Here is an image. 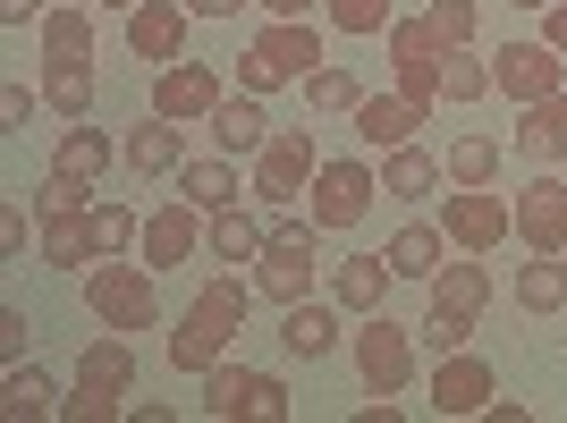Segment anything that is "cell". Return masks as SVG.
Here are the masks:
<instances>
[{
  "label": "cell",
  "mask_w": 567,
  "mask_h": 423,
  "mask_svg": "<svg viewBox=\"0 0 567 423\" xmlns=\"http://www.w3.org/2000/svg\"><path fill=\"white\" fill-rule=\"evenodd\" d=\"M246 306H255V280H237V271H220V280H204L187 297V313L169 322V373L204 381L220 364V355L237 348V330H246Z\"/></svg>",
  "instance_id": "1"
},
{
  "label": "cell",
  "mask_w": 567,
  "mask_h": 423,
  "mask_svg": "<svg viewBox=\"0 0 567 423\" xmlns=\"http://www.w3.org/2000/svg\"><path fill=\"white\" fill-rule=\"evenodd\" d=\"M313 69H322V25H313V18H262L255 43L237 51V85H246V94L306 85Z\"/></svg>",
  "instance_id": "2"
},
{
  "label": "cell",
  "mask_w": 567,
  "mask_h": 423,
  "mask_svg": "<svg viewBox=\"0 0 567 423\" xmlns=\"http://www.w3.org/2000/svg\"><path fill=\"white\" fill-rule=\"evenodd\" d=\"M85 313L102 330H162V288H153V262H127V255H102L85 271Z\"/></svg>",
  "instance_id": "3"
},
{
  "label": "cell",
  "mask_w": 567,
  "mask_h": 423,
  "mask_svg": "<svg viewBox=\"0 0 567 423\" xmlns=\"http://www.w3.org/2000/svg\"><path fill=\"white\" fill-rule=\"evenodd\" d=\"M373 195H381L373 153H348V162H331V153H322V169H313V187H306V212L322 220V237H339V229H364Z\"/></svg>",
  "instance_id": "4"
},
{
  "label": "cell",
  "mask_w": 567,
  "mask_h": 423,
  "mask_svg": "<svg viewBox=\"0 0 567 423\" xmlns=\"http://www.w3.org/2000/svg\"><path fill=\"white\" fill-rule=\"evenodd\" d=\"M348 355H355V381H364V399H399L406 381H415V330L390 322V306L355 322Z\"/></svg>",
  "instance_id": "5"
},
{
  "label": "cell",
  "mask_w": 567,
  "mask_h": 423,
  "mask_svg": "<svg viewBox=\"0 0 567 423\" xmlns=\"http://www.w3.org/2000/svg\"><path fill=\"white\" fill-rule=\"evenodd\" d=\"M313 169H322V144H313V127H271V144L255 153V204H262V212L297 204V195L313 187Z\"/></svg>",
  "instance_id": "6"
},
{
  "label": "cell",
  "mask_w": 567,
  "mask_h": 423,
  "mask_svg": "<svg viewBox=\"0 0 567 423\" xmlns=\"http://www.w3.org/2000/svg\"><path fill=\"white\" fill-rule=\"evenodd\" d=\"M499 399V373L483 364L474 348H457V355H432V381H424V406L441 423H474L483 406Z\"/></svg>",
  "instance_id": "7"
},
{
  "label": "cell",
  "mask_w": 567,
  "mask_h": 423,
  "mask_svg": "<svg viewBox=\"0 0 567 423\" xmlns=\"http://www.w3.org/2000/svg\"><path fill=\"white\" fill-rule=\"evenodd\" d=\"M441 229H450L457 255H499L508 229H517V204L492 187H457V195H441Z\"/></svg>",
  "instance_id": "8"
},
{
  "label": "cell",
  "mask_w": 567,
  "mask_h": 423,
  "mask_svg": "<svg viewBox=\"0 0 567 423\" xmlns=\"http://www.w3.org/2000/svg\"><path fill=\"white\" fill-rule=\"evenodd\" d=\"M492 85L525 111V102H543V94H559V85H567V51L543 43V34H525V43L492 51Z\"/></svg>",
  "instance_id": "9"
},
{
  "label": "cell",
  "mask_w": 567,
  "mask_h": 423,
  "mask_svg": "<svg viewBox=\"0 0 567 423\" xmlns=\"http://www.w3.org/2000/svg\"><path fill=\"white\" fill-rule=\"evenodd\" d=\"M390 69H399V94H415V102H441V60H450V43L432 34V9L424 18H399L390 34Z\"/></svg>",
  "instance_id": "10"
},
{
  "label": "cell",
  "mask_w": 567,
  "mask_h": 423,
  "mask_svg": "<svg viewBox=\"0 0 567 423\" xmlns=\"http://www.w3.org/2000/svg\"><path fill=\"white\" fill-rule=\"evenodd\" d=\"M220 94H229V85H220V69L213 60H169V69H153V111L162 118H178V127H195V118H213L220 111Z\"/></svg>",
  "instance_id": "11"
},
{
  "label": "cell",
  "mask_w": 567,
  "mask_h": 423,
  "mask_svg": "<svg viewBox=\"0 0 567 423\" xmlns=\"http://www.w3.org/2000/svg\"><path fill=\"white\" fill-rule=\"evenodd\" d=\"M187 34H195V9H187V0H136V9H127V51H136L144 69L187 60Z\"/></svg>",
  "instance_id": "12"
},
{
  "label": "cell",
  "mask_w": 567,
  "mask_h": 423,
  "mask_svg": "<svg viewBox=\"0 0 567 423\" xmlns=\"http://www.w3.org/2000/svg\"><path fill=\"white\" fill-rule=\"evenodd\" d=\"M204 237H213V212L178 195V204L144 212V246H136V255L153 262V271H178V262H187V255H204Z\"/></svg>",
  "instance_id": "13"
},
{
  "label": "cell",
  "mask_w": 567,
  "mask_h": 423,
  "mask_svg": "<svg viewBox=\"0 0 567 423\" xmlns=\"http://www.w3.org/2000/svg\"><path fill=\"white\" fill-rule=\"evenodd\" d=\"M508 204H517V237L534 246V255H567V178L543 169V178H525Z\"/></svg>",
  "instance_id": "14"
},
{
  "label": "cell",
  "mask_w": 567,
  "mask_h": 423,
  "mask_svg": "<svg viewBox=\"0 0 567 423\" xmlns=\"http://www.w3.org/2000/svg\"><path fill=\"white\" fill-rule=\"evenodd\" d=\"M424 111L432 102H415V94H364L355 102V144H364V153H399V144H415Z\"/></svg>",
  "instance_id": "15"
},
{
  "label": "cell",
  "mask_w": 567,
  "mask_h": 423,
  "mask_svg": "<svg viewBox=\"0 0 567 423\" xmlns=\"http://www.w3.org/2000/svg\"><path fill=\"white\" fill-rule=\"evenodd\" d=\"M118 162L136 169V178H178V169H187V127L153 111L144 127H127V144H118Z\"/></svg>",
  "instance_id": "16"
},
{
  "label": "cell",
  "mask_w": 567,
  "mask_h": 423,
  "mask_svg": "<svg viewBox=\"0 0 567 423\" xmlns=\"http://www.w3.org/2000/svg\"><path fill=\"white\" fill-rule=\"evenodd\" d=\"M390 288H399L390 255H339V271H331V306L364 322V313H381V306H390Z\"/></svg>",
  "instance_id": "17"
},
{
  "label": "cell",
  "mask_w": 567,
  "mask_h": 423,
  "mask_svg": "<svg viewBox=\"0 0 567 423\" xmlns=\"http://www.w3.org/2000/svg\"><path fill=\"white\" fill-rule=\"evenodd\" d=\"M204 127H213V144H220V153H237V162H255L262 144H271V111H262V94H246V85L220 94V111L204 118Z\"/></svg>",
  "instance_id": "18"
},
{
  "label": "cell",
  "mask_w": 567,
  "mask_h": 423,
  "mask_svg": "<svg viewBox=\"0 0 567 423\" xmlns=\"http://www.w3.org/2000/svg\"><path fill=\"white\" fill-rule=\"evenodd\" d=\"M508 144H517L534 169H559L567 162V85L543 94V102H525V118H517V136H508Z\"/></svg>",
  "instance_id": "19"
},
{
  "label": "cell",
  "mask_w": 567,
  "mask_h": 423,
  "mask_svg": "<svg viewBox=\"0 0 567 423\" xmlns=\"http://www.w3.org/2000/svg\"><path fill=\"white\" fill-rule=\"evenodd\" d=\"M43 262L51 271H94L102 262V229H94V212H60V220H43Z\"/></svg>",
  "instance_id": "20"
},
{
  "label": "cell",
  "mask_w": 567,
  "mask_h": 423,
  "mask_svg": "<svg viewBox=\"0 0 567 423\" xmlns=\"http://www.w3.org/2000/svg\"><path fill=\"white\" fill-rule=\"evenodd\" d=\"M424 288H432V306H450V313H474V322L492 313V271H483V255H450Z\"/></svg>",
  "instance_id": "21"
},
{
  "label": "cell",
  "mask_w": 567,
  "mask_h": 423,
  "mask_svg": "<svg viewBox=\"0 0 567 423\" xmlns=\"http://www.w3.org/2000/svg\"><path fill=\"white\" fill-rule=\"evenodd\" d=\"M280 348L297 355V364H322V355L339 348V313H331V306H313V297L280 306Z\"/></svg>",
  "instance_id": "22"
},
{
  "label": "cell",
  "mask_w": 567,
  "mask_h": 423,
  "mask_svg": "<svg viewBox=\"0 0 567 423\" xmlns=\"http://www.w3.org/2000/svg\"><path fill=\"white\" fill-rule=\"evenodd\" d=\"M381 255H390V271H399V280H432V271L450 262V229H432V220H406V229L381 237Z\"/></svg>",
  "instance_id": "23"
},
{
  "label": "cell",
  "mask_w": 567,
  "mask_h": 423,
  "mask_svg": "<svg viewBox=\"0 0 567 423\" xmlns=\"http://www.w3.org/2000/svg\"><path fill=\"white\" fill-rule=\"evenodd\" d=\"M76 390H102V399H127V390H136V348H127V339H94V348L76 355Z\"/></svg>",
  "instance_id": "24"
},
{
  "label": "cell",
  "mask_w": 567,
  "mask_h": 423,
  "mask_svg": "<svg viewBox=\"0 0 567 423\" xmlns=\"http://www.w3.org/2000/svg\"><path fill=\"white\" fill-rule=\"evenodd\" d=\"M118 162V144L102 136L94 118H69V127H60V144H51V169H69V178H94L102 187V169Z\"/></svg>",
  "instance_id": "25"
},
{
  "label": "cell",
  "mask_w": 567,
  "mask_h": 423,
  "mask_svg": "<svg viewBox=\"0 0 567 423\" xmlns=\"http://www.w3.org/2000/svg\"><path fill=\"white\" fill-rule=\"evenodd\" d=\"M262 246H271V220H262V212H246V204L213 212V237H204V255H213V262H255Z\"/></svg>",
  "instance_id": "26"
},
{
  "label": "cell",
  "mask_w": 567,
  "mask_h": 423,
  "mask_svg": "<svg viewBox=\"0 0 567 423\" xmlns=\"http://www.w3.org/2000/svg\"><path fill=\"white\" fill-rule=\"evenodd\" d=\"M43 102H51L60 118H94L102 69H94V60H51V69H43Z\"/></svg>",
  "instance_id": "27"
},
{
  "label": "cell",
  "mask_w": 567,
  "mask_h": 423,
  "mask_svg": "<svg viewBox=\"0 0 567 423\" xmlns=\"http://www.w3.org/2000/svg\"><path fill=\"white\" fill-rule=\"evenodd\" d=\"M508 297H517L525 313H567V262H559V255H534V262H517Z\"/></svg>",
  "instance_id": "28"
},
{
  "label": "cell",
  "mask_w": 567,
  "mask_h": 423,
  "mask_svg": "<svg viewBox=\"0 0 567 423\" xmlns=\"http://www.w3.org/2000/svg\"><path fill=\"white\" fill-rule=\"evenodd\" d=\"M441 187V162H432L424 144H399V153H381V195H399V204H424Z\"/></svg>",
  "instance_id": "29"
},
{
  "label": "cell",
  "mask_w": 567,
  "mask_h": 423,
  "mask_svg": "<svg viewBox=\"0 0 567 423\" xmlns=\"http://www.w3.org/2000/svg\"><path fill=\"white\" fill-rule=\"evenodd\" d=\"M255 381H262V373H246L237 355H220L213 373H204V415H213V423H237L246 406H255Z\"/></svg>",
  "instance_id": "30"
},
{
  "label": "cell",
  "mask_w": 567,
  "mask_h": 423,
  "mask_svg": "<svg viewBox=\"0 0 567 423\" xmlns=\"http://www.w3.org/2000/svg\"><path fill=\"white\" fill-rule=\"evenodd\" d=\"M178 195L204 212H229L237 204V153H213V162H187L178 169Z\"/></svg>",
  "instance_id": "31"
},
{
  "label": "cell",
  "mask_w": 567,
  "mask_h": 423,
  "mask_svg": "<svg viewBox=\"0 0 567 423\" xmlns=\"http://www.w3.org/2000/svg\"><path fill=\"white\" fill-rule=\"evenodd\" d=\"M94 18L102 9H51L43 18V51L51 60H94Z\"/></svg>",
  "instance_id": "32"
},
{
  "label": "cell",
  "mask_w": 567,
  "mask_h": 423,
  "mask_svg": "<svg viewBox=\"0 0 567 423\" xmlns=\"http://www.w3.org/2000/svg\"><path fill=\"white\" fill-rule=\"evenodd\" d=\"M355 102H364V85H355V69H339V60H322V69L306 76V111L355 118Z\"/></svg>",
  "instance_id": "33"
},
{
  "label": "cell",
  "mask_w": 567,
  "mask_h": 423,
  "mask_svg": "<svg viewBox=\"0 0 567 423\" xmlns=\"http://www.w3.org/2000/svg\"><path fill=\"white\" fill-rule=\"evenodd\" d=\"M0 406H9L18 423H34V415H60L69 399L51 390V373H34V364H9V399H0Z\"/></svg>",
  "instance_id": "34"
},
{
  "label": "cell",
  "mask_w": 567,
  "mask_h": 423,
  "mask_svg": "<svg viewBox=\"0 0 567 423\" xmlns=\"http://www.w3.org/2000/svg\"><path fill=\"white\" fill-rule=\"evenodd\" d=\"M441 169H450V187H492L499 178V136H457Z\"/></svg>",
  "instance_id": "35"
},
{
  "label": "cell",
  "mask_w": 567,
  "mask_h": 423,
  "mask_svg": "<svg viewBox=\"0 0 567 423\" xmlns=\"http://www.w3.org/2000/svg\"><path fill=\"white\" fill-rule=\"evenodd\" d=\"M483 94H499V85H492V60L450 51V60H441V102H483Z\"/></svg>",
  "instance_id": "36"
},
{
  "label": "cell",
  "mask_w": 567,
  "mask_h": 423,
  "mask_svg": "<svg viewBox=\"0 0 567 423\" xmlns=\"http://www.w3.org/2000/svg\"><path fill=\"white\" fill-rule=\"evenodd\" d=\"M322 18L339 34H390L399 25V0H322Z\"/></svg>",
  "instance_id": "37"
},
{
  "label": "cell",
  "mask_w": 567,
  "mask_h": 423,
  "mask_svg": "<svg viewBox=\"0 0 567 423\" xmlns=\"http://www.w3.org/2000/svg\"><path fill=\"white\" fill-rule=\"evenodd\" d=\"M94 229H102V255H136V246H144V212H127V204L102 195V204H94Z\"/></svg>",
  "instance_id": "38"
},
{
  "label": "cell",
  "mask_w": 567,
  "mask_h": 423,
  "mask_svg": "<svg viewBox=\"0 0 567 423\" xmlns=\"http://www.w3.org/2000/svg\"><path fill=\"white\" fill-rule=\"evenodd\" d=\"M34 212L60 220V212H94V178H69V169H51L43 187H34Z\"/></svg>",
  "instance_id": "39"
},
{
  "label": "cell",
  "mask_w": 567,
  "mask_h": 423,
  "mask_svg": "<svg viewBox=\"0 0 567 423\" xmlns=\"http://www.w3.org/2000/svg\"><path fill=\"white\" fill-rule=\"evenodd\" d=\"M415 339H424L432 355H457V348H474V313H450V306H432L424 322H415Z\"/></svg>",
  "instance_id": "40"
},
{
  "label": "cell",
  "mask_w": 567,
  "mask_h": 423,
  "mask_svg": "<svg viewBox=\"0 0 567 423\" xmlns=\"http://www.w3.org/2000/svg\"><path fill=\"white\" fill-rule=\"evenodd\" d=\"M474 25H483V9H474V0H432V34H441L450 51L474 43Z\"/></svg>",
  "instance_id": "41"
},
{
  "label": "cell",
  "mask_w": 567,
  "mask_h": 423,
  "mask_svg": "<svg viewBox=\"0 0 567 423\" xmlns=\"http://www.w3.org/2000/svg\"><path fill=\"white\" fill-rule=\"evenodd\" d=\"M246 415H255V423H288V381H280V373H262V381H255V406H246Z\"/></svg>",
  "instance_id": "42"
},
{
  "label": "cell",
  "mask_w": 567,
  "mask_h": 423,
  "mask_svg": "<svg viewBox=\"0 0 567 423\" xmlns=\"http://www.w3.org/2000/svg\"><path fill=\"white\" fill-rule=\"evenodd\" d=\"M0 127H9V136L34 127V85H0Z\"/></svg>",
  "instance_id": "43"
},
{
  "label": "cell",
  "mask_w": 567,
  "mask_h": 423,
  "mask_svg": "<svg viewBox=\"0 0 567 423\" xmlns=\"http://www.w3.org/2000/svg\"><path fill=\"white\" fill-rule=\"evenodd\" d=\"M60 415H69V423H111V415H118V399H102V390H76Z\"/></svg>",
  "instance_id": "44"
},
{
  "label": "cell",
  "mask_w": 567,
  "mask_h": 423,
  "mask_svg": "<svg viewBox=\"0 0 567 423\" xmlns=\"http://www.w3.org/2000/svg\"><path fill=\"white\" fill-rule=\"evenodd\" d=\"M0 262H25V212L0 204Z\"/></svg>",
  "instance_id": "45"
},
{
  "label": "cell",
  "mask_w": 567,
  "mask_h": 423,
  "mask_svg": "<svg viewBox=\"0 0 567 423\" xmlns=\"http://www.w3.org/2000/svg\"><path fill=\"white\" fill-rule=\"evenodd\" d=\"M0 355H9V364H25V313H18V306H0Z\"/></svg>",
  "instance_id": "46"
},
{
  "label": "cell",
  "mask_w": 567,
  "mask_h": 423,
  "mask_svg": "<svg viewBox=\"0 0 567 423\" xmlns=\"http://www.w3.org/2000/svg\"><path fill=\"white\" fill-rule=\"evenodd\" d=\"M187 9H195V25H229L237 9H255V0H187Z\"/></svg>",
  "instance_id": "47"
},
{
  "label": "cell",
  "mask_w": 567,
  "mask_h": 423,
  "mask_svg": "<svg viewBox=\"0 0 567 423\" xmlns=\"http://www.w3.org/2000/svg\"><path fill=\"white\" fill-rule=\"evenodd\" d=\"M43 18H51L43 0H0V25H43Z\"/></svg>",
  "instance_id": "48"
},
{
  "label": "cell",
  "mask_w": 567,
  "mask_h": 423,
  "mask_svg": "<svg viewBox=\"0 0 567 423\" xmlns=\"http://www.w3.org/2000/svg\"><path fill=\"white\" fill-rule=\"evenodd\" d=\"M262 18H313V9H322V0H255Z\"/></svg>",
  "instance_id": "49"
},
{
  "label": "cell",
  "mask_w": 567,
  "mask_h": 423,
  "mask_svg": "<svg viewBox=\"0 0 567 423\" xmlns=\"http://www.w3.org/2000/svg\"><path fill=\"white\" fill-rule=\"evenodd\" d=\"M543 43L567 51V0H550V9H543Z\"/></svg>",
  "instance_id": "50"
},
{
  "label": "cell",
  "mask_w": 567,
  "mask_h": 423,
  "mask_svg": "<svg viewBox=\"0 0 567 423\" xmlns=\"http://www.w3.org/2000/svg\"><path fill=\"white\" fill-rule=\"evenodd\" d=\"M474 423H525V399H492V406H483Z\"/></svg>",
  "instance_id": "51"
},
{
  "label": "cell",
  "mask_w": 567,
  "mask_h": 423,
  "mask_svg": "<svg viewBox=\"0 0 567 423\" xmlns=\"http://www.w3.org/2000/svg\"><path fill=\"white\" fill-rule=\"evenodd\" d=\"M85 9H118V18H127V9H136V0H85Z\"/></svg>",
  "instance_id": "52"
},
{
  "label": "cell",
  "mask_w": 567,
  "mask_h": 423,
  "mask_svg": "<svg viewBox=\"0 0 567 423\" xmlns=\"http://www.w3.org/2000/svg\"><path fill=\"white\" fill-rule=\"evenodd\" d=\"M508 9H534V18H543V9H550V0H508Z\"/></svg>",
  "instance_id": "53"
}]
</instances>
